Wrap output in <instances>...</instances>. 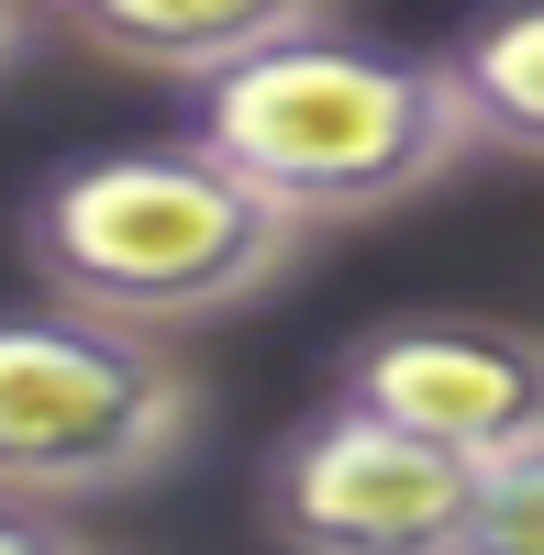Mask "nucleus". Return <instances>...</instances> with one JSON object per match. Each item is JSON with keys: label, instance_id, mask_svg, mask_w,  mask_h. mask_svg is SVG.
I'll return each mask as SVG.
<instances>
[{"label": "nucleus", "instance_id": "obj_6", "mask_svg": "<svg viewBox=\"0 0 544 555\" xmlns=\"http://www.w3.org/2000/svg\"><path fill=\"white\" fill-rule=\"evenodd\" d=\"M323 12L334 0H44V23L78 34L89 56L156 67V78H211V67H234L256 44L323 23Z\"/></svg>", "mask_w": 544, "mask_h": 555}, {"label": "nucleus", "instance_id": "obj_2", "mask_svg": "<svg viewBox=\"0 0 544 555\" xmlns=\"http://www.w3.org/2000/svg\"><path fill=\"white\" fill-rule=\"evenodd\" d=\"M300 245H311V222L289 201H267L200 133L67 156L23 201V256L44 289L112 311V322H156V334L267 300L300 267Z\"/></svg>", "mask_w": 544, "mask_h": 555}, {"label": "nucleus", "instance_id": "obj_3", "mask_svg": "<svg viewBox=\"0 0 544 555\" xmlns=\"http://www.w3.org/2000/svg\"><path fill=\"white\" fill-rule=\"evenodd\" d=\"M190 366L156 322H112L89 300H12L0 311V489L12 500H122L167 478L190 444Z\"/></svg>", "mask_w": 544, "mask_h": 555}, {"label": "nucleus", "instance_id": "obj_7", "mask_svg": "<svg viewBox=\"0 0 544 555\" xmlns=\"http://www.w3.org/2000/svg\"><path fill=\"white\" fill-rule=\"evenodd\" d=\"M444 56L467 78L478 145L489 156H533L544 167V0H489L444 34Z\"/></svg>", "mask_w": 544, "mask_h": 555}, {"label": "nucleus", "instance_id": "obj_9", "mask_svg": "<svg viewBox=\"0 0 544 555\" xmlns=\"http://www.w3.org/2000/svg\"><path fill=\"white\" fill-rule=\"evenodd\" d=\"M44 544H78V512H56V500H12V489H0V555H44Z\"/></svg>", "mask_w": 544, "mask_h": 555}, {"label": "nucleus", "instance_id": "obj_4", "mask_svg": "<svg viewBox=\"0 0 544 555\" xmlns=\"http://www.w3.org/2000/svg\"><path fill=\"white\" fill-rule=\"evenodd\" d=\"M478 455L334 389L267 455V533L311 555H478Z\"/></svg>", "mask_w": 544, "mask_h": 555}, {"label": "nucleus", "instance_id": "obj_10", "mask_svg": "<svg viewBox=\"0 0 544 555\" xmlns=\"http://www.w3.org/2000/svg\"><path fill=\"white\" fill-rule=\"evenodd\" d=\"M34 34H44V0H0V67H12Z\"/></svg>", "mask_w": 544, "mask_h": 555}, {"label": "nucleus", "instance_id": "obj_8", "mask_svg": "<svg viewBox=\"0 0 544 555\" xmlns=\"http://www.w3.org/2000/svg\"><path fill=\"white\" fill-rule=\"evenodd\" d=\"M478 555H544V434L489 455L478 478Z\"/></svg>", "mask_w": 544, "mask_h": 555}, {"label": "nucleus", "instance_id": "obj_5", "mask_svg": "<svg viewBox=\"0 0 544 555\" xmlns=\"http://www.w3.org/2000/svg\"><path fill=\"white\" fill-rule=\"evenodd\" d=\"M334 389L400 411L412 434L489 467V455L544 434V334L501 322V311H389L345 345Z\"/></svg>", "mask_w": 544, "mask_h": 555}, {"label": "nucleus", "instance_id": "obj_1", "mask_svg": "<svg viewBox=\"0 0 544 555\" xmlns=\"http://www.w3.org/2000/svg\"><path fill=\"white\" fill-rule=\"evenodd\" d=\"M190 133L300 222H378L478 156V112L444 44L423 56V44H367L323 23L190 78Z\"/></svg>", "mask_w": 544, "mask_h": 555}]
</instances>
